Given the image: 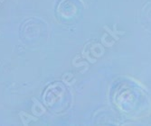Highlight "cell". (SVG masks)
<instances>
[{"instance_id": "cell-1", "label": "cell", "mask_w": 151, "mask_h": 126, "mask_svg": "<svg viewBox=\"0 0 151 126\" xmlns=\"http://www.w3.org/2000/svg\"><path fill=\"white\" fill-rule=\"evenodd\" d=\"M0 2H1V3H3V2H4V0H0Z\"/></svg>"}]
</instances>
